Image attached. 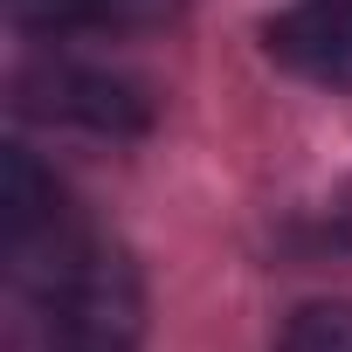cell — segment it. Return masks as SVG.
Returning a JSON list of instances; mask_svg holds the SVG:
<instances>
[{
	"mask_svg": "<svg viewBox=\"0 0 352 352\" xmlns=\"http://www.w3.org/2000/svg\"><path fill=\"white\" fill-rule=\"evenodd\" d=\"M276 352H352V304H304L283 324Z\"/></svg>",
	"mask_w": 352,
	"mask_h": 352,
	"instance_id": "cell-4",
	"label": "cell"
},
{
	"mask_svg": "<svg viewBox=\"0 0 352 352\" xmlns=\"http://www.w3.org/2000/svg\"><path fill=\"white\" fill-rule=\"evenodd\" d=\"M21 104L42 111V118L90 124V131H138V124H145V97H138L124 76L76 69V63H42V69H28V76H21Z\"/></svg>",
	"mask_w": 352,
	"mask_h": 352,
	"instance_id": "cell-3",
	"label": "cell"
},
{
	"mask_svg": "<svg viewBox=\"0 0 352 352\" xmlns=\"http://www.w3.org/2000/svg\"><path fill=\"white\" fill-rule=\"evenodd\" d=\"M263 49L318 90H352V0H297L263 28Z\"/></svg>",
	"mask_w": 352,
	"mask_h": 352,
	"instance_id": "cell-2",
	"label": "cell"
},
{
	"mask_svg": "<svg viewBox=\"0 0 352 352\" xmlns=\"http://www.w3.org/2000/svg\"><path fill=\"white\" fill-rule=\"evenodd\" d=\"M111 0H14V14L21 21H42V28H56V21H90V14H104Z\"/></svg>",
	"mask_w": 352,
	"mask_h": 352,
	"instance_id": "cell-5",
	"label": "cell"
},
{
	"mask_svg": "<svg viewBox=\"0 0 352 352\" xmlns=\"http://www.w3.org/2000/svg\"><path fill=\"white\" fill-rule=\"evenodd\" d=\"M8 256L35 297L49 352H131L138 345L145 290H138V270L118 242H104L97 228H76L63 214L42 235L14 242Z\"/></svg>",
	"mask_w": 352,
	"mask_h": 352,
	"instance_id": "cell-1",
	"label": "cell"
}]
</instances>
